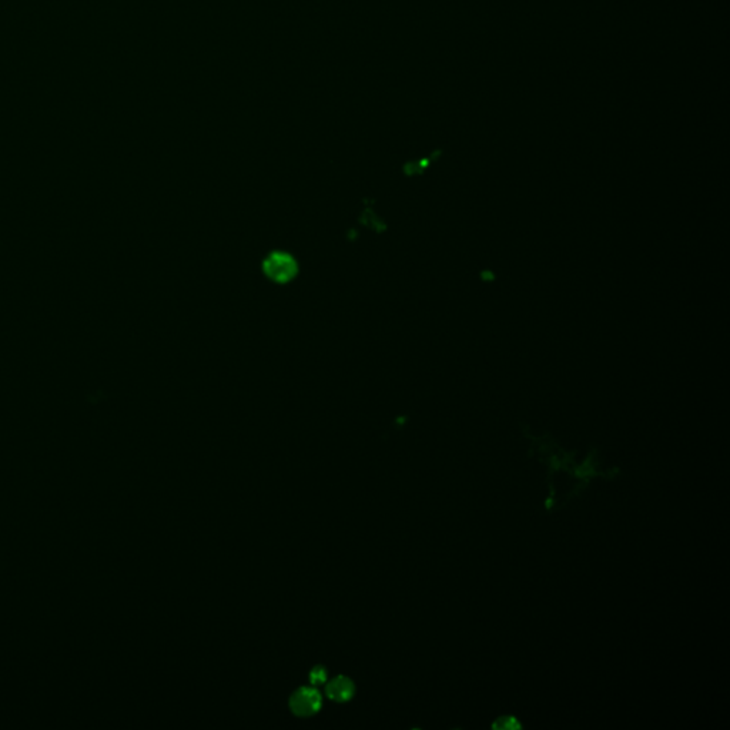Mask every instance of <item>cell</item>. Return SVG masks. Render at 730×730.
Returning a JSON list of instances; mask_svg holds the SVG:
<instances>
[{
  "instance_id": "obj_2",
  "label": "cell",
  "mask_w": 730,
  "mask_h": 730,
  "mask_svg": "<svg viewBox=\"0 0 730 730\" xmlns=\"http://www.w3.org/2000/svg\"><path fill=\"white\" fill-rule=\"evenodd\" d=\"M321 703V695L314 687H300L290 698V709L300 718L315 715L320 711Z\"/></svg>"
},
{
  "instance_id": "obj_4",
  "label": "cell",
  "mask_w": 730,
  "mask_h": 730,
  "mask_svg": "<svg viewBox=\"0 0 730 730\" xmlns=\"http://www.w3.org/2000/svg\"><path fill=\"white\" fill-rule=\"evenodd\" d=\"M310 680L313 685H321L327 680V669L322 667V666H315L311 674H310Z\"/></svg>"
},
{
  "instance_id": "obj_1",
  "label": "cell",
  "mask_w": 730,
  "mask_h": 730,
  "mask_svg": "<svg viewBox=\"0 0 730 730\" xmlns=\"http://www.w3.org/2000/svg\"><path fill=\"white\" fill-rule=\"evenodd\" d=\"M266 275L275 282H289L291 281L298 271L297 261L289 253L275 251L267 255L262 264Z\"/></svg>"
},
{
  "instance_id": "obj_3",
  "label": "cell",
  "mask_w": 730,
  "mask_h": 730,
  "mask_svg": "<svg viewBox=\"0 0 730 730\" xmlns=\"http://www.w3.org/2000/svg\"><path fill=\"white\" fill-rule=\"evenodd\" d=\"M326 694L331 700L347 702L354 696L355 686L351 679L346 676H338L327 683Z\"/></svg>"
}]
</instances>
